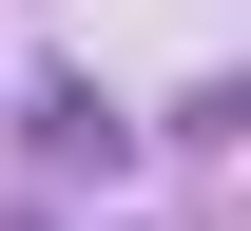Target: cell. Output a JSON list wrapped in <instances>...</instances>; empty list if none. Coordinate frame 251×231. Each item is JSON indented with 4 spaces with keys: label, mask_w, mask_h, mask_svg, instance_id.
I'll return each instance as SVG.
<instances>
[{
    "label": "cell",
    "mask_w": 251,
    "mask_h": 231,
    "mask_svg": "<svg viewBox=\"0 0 251 231\" xmlns=\"http://www.w3.org/2000/svg\"><path fill=\"white\" fill-rule=\"evenodd\" d=\"M39 154H58V173H116V116H97L77 77H58V97H39Z\"/></svg>",
    "instance_id": "6da1fadb"
}]
</instances>
